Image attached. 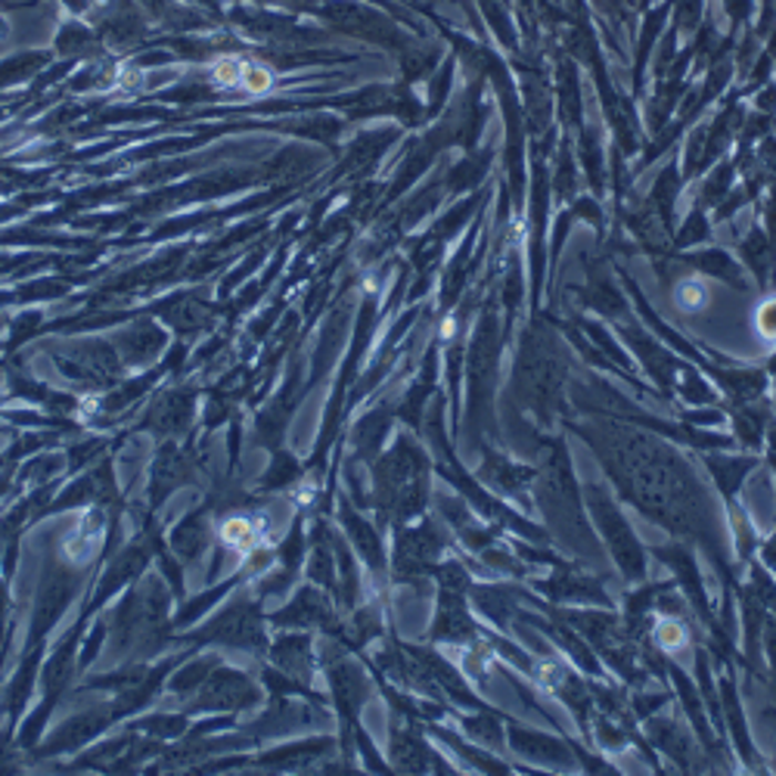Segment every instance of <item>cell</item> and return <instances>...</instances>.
I'll return each mask as SVG.
<instances>
[{"instance_id":"1","label":"cell","mask_w":776,"mask_h":776,"mask_svg":"<svg viewBox=\"0 0 776 776\" xmlns=\"http://www.w3.org/2000/svg\"><path fill=\"white\" fill-rule=\"evenodd\" d=\"M588 503L590 510H593L596 525L603 531L605 543L612 547V557L619 559L621 572L627 574V578H634V581H640L643 572H646V565H643V550H640V543L634 541L627 522L621 519L619 507H615L596 484H590L588 488Z\"/></svg>"},{"instance_id":"2","label":"cell","mask_w":776,"mask_h":776,"mask_svg":"<svg viewBox=\"0 0 776 776\" xmlns=\"http://www.w3.org/2000/svg\"><path fill=\"white\" fill-rule=\"evenodd\" d=\"M510 743L519 755H525V758L531 760H541V764H553V767H572L574 764L572 752H569L565 745L550 739V736H541V733H525L522 727H512Z\"/></svg>"},{"instance_id":"3","label":"cell","mask_w":776,"mask_h":776,"mask_svg":"<svg viewBox=\"0 0 776 776\" xmlns=\"http://www.w3.org/2000/svg\"><path fill=\"white\" fill-rule=\"evenodd\" d=\"M755 466V460H748V457H743V460H736V457H712L708 460V469H712L714 481L721 484V491L727 497L736 494V488H739V481L748 476V469Z\"/></svg>"},{"instance_id":"4","label":"cell","mask_w":776,"mask_h":776,"mask_svg":"<svg viewBox=\"0 0 776 776\" xmlns=\"http://www.w3.org/2000/svg\"><path fill=\"white\" fill-rule=\"evenodd\" d=\"M248 75V62H243L239 57H221L212 65V78H215L221 88H239L246 84Z\"/></svg>"},{"instance_id":"5","label":"cell","mask_w":776,"mask_h":776,"mask_svg":"<svg viewBox=\"0 0 776 776\" xmlns=\"http://www.w3.org/2000/svg\"><path fill=\"white\" fill-rule=\"evenodd\" d=\"M705 302H708V289L698 279H683L677 286V305L683 310H698Z\"/></svg>"},{"instance_id":"6","label":"cell","mask_w":776,"mask_h":776,"mask_svg":"<svg viewBox=\"0 0 776 776\" xmlns=\"http://www.w3.org/2000/svg\"><path fill=\"white\" fill-rule=\"evenodd\" d=\"M655 640H658V646H662V650H681L683 643H686L683 621H674V619L662 621V624H658V631H655Z\"/></svg>"},{"instance_id":"7","label":"cell","mask_w":776,"mask_h":776,"mask_svg":"<svg viewBox=\"0 0 776 776\" xmlns=\"http://www.w3.org/2000/svg\"><path fill=\"white\" fill-rule=\"evenodd\" d=\"M755 326L767 341H776V298H767L755 314Z\"/></svg>"},{"instance_id":"8","label":"cell","mask_w":776,"mask_h":776,"mask_svg":"<svg viewBox=\"0 0 776 776\" xmlns=\"http://www.w3.org/2000/svg\"><path fill=\"white\" fill-rule=\"evenodd\" d=\"M764 562H767V565L776 572V534L770 538V543L764 547Z\"/></svg>"}]
</instances>
